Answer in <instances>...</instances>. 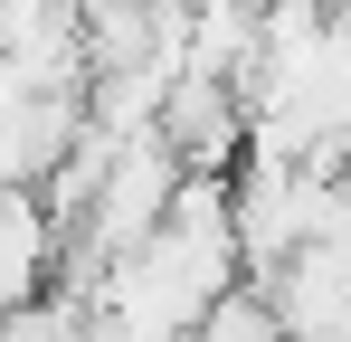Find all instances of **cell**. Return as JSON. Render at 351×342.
I'll return each instance as SVG.
<instances>
[{"instance_id": "1", "label": "cell", "mask_w": 351, "mask_h": 342, "mask_svg": "<svg viewBox=\"0 0 351 342\" xmlns=\"http://www.w3.org/2000/svg\"><path fill=\"white\" fill-rule=\"evenodd\" d=\"M58 247H66V228L38 200V181H10L0 190V314L58 285Z\"/></svg>"}]
</instances>
